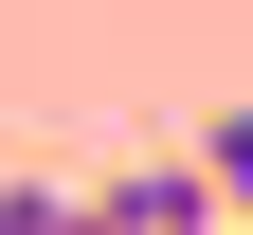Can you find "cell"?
Here are the masks:
<instances>
[{
  "instance_id": "3",
  "label": "cell",
  "mask_w": 253,
  "mask_h": 235,
  "mask_svg": "<svg viewBox=\"0 0 253 235\" xmlns=\"http://www.w3.org/2000/svg\"><path fill=\"white\" fill-rule=\"evenodd\" d=\"M0 235H73V181H0Z\"/></svg>"
},
{
  "instance_id": "1",
  "label": "cell",
  "mask_w": 253,
  "mask_h": 235,
  "mask_svg": "<svg viewBox=\"0 0 253 235\" xmlns=\"http://www.w3.org/2000/svg\"><path fill=\"white\" fill-rule=\"evenodd\" d=\"M73 235H217L199 163H109V181H73Z\"/></svg>"
},
{
  "instance_id": "2",
  "label": "cell",
  "mask_w": 253,
  "mask_h": 235,
  "mask_svg": "<svg viewBox=\"0 0 253 235\" xmlns=\"http://www.w3.org/2000/svg\"><path fill=\"white\" fill-rule=\"evenodd\" d=\"M181 163H199V199H217V217H253V91H217Z\"/></svg>"
}]
</instances>
